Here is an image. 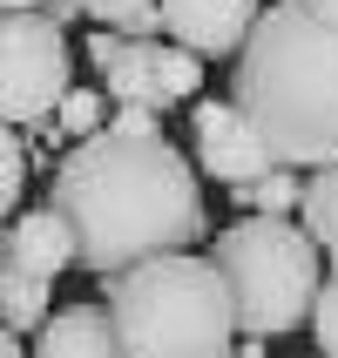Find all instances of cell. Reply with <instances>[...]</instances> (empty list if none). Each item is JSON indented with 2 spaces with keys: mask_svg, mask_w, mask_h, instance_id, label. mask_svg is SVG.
<instances>
[{
  "mask_svg": "<svg viewBox=\"0 0 338 358\" xmlns=\"http://www.w3.org/2000/svg\"><path fill=\"white\" fill-rule=\"evenodd\" d=\"M75 48L68 27L48 14H7L0 20V115L7 129H41L75 88Z\"/></svg>",
  "mask_w": 338,
  "mask_h": 358,
  "instance_id": "5b68a950",
  "label": "cell"
},
{
  "mask_svg": "<svg viewBox=\"0 0 338 358\" xmlns=\"http://www.w3.org/2000/svg\"><path fill=\"white\" fill-rule=\"evenodd\" d=\"M230 203H244L251 217H298L304 176H298V169H271V176H258V182H237Z\"/></svg>",
  "mask_w": 338,
  "mask_h": 358,
  "instance_id": "4fadbf2b",
  "label": "cell"
},
{
  "mask_svg": "<svg viewBox=\"0 0 338 358\" xmlns=\"http://www.w3.org/2000/svg\"><path fill=\"white\" fill-rule=\"evenodd\" d=\"M0 358H34V345H27V338H14V331H7V345H0Z\"/></svg>",
  "mask_w": 338,
  "mask_h": 358,
  "instance_id": "7402d4cb",
  "label": "cell"
},
{
  "mask_svg": "<svg viewBox=\"0 0 338 358\" xmlns=\"http://www.w3.org/2000/svg\"><path fill=\"white\" fill-rule=\"evenodd\" d=\"M41 14H48V20H61V27H68V20H88V7H81V0H48Z\"/></svg>",
  "mask_w": 338,
  "mask_h": 358,
  "instance_id": "ffe728a7",
  "label": "cell"
},
{
  "mask_svg": "<svg viewBox=\"0 0 338 358\" xmlns=\"http://www.w3.org/2000/svg\"><path fill=\"white\" fill-rule=\"evenodd\" d=\"M318 358H325V352H318Z\"/></svg>",
  "mask_w": 338,
  "mask_h": 358,
  "instance_id": "d4e9b609",
  "label": "cell"
},
{
  "mask_svg": "<svg viewBox=\"0 0 338 358\" xmlns=\"http://www.w3.org/2000/svg\"><path fill=\"white\" fill-rule=\"evenodd\" d=\"M101 291L122 324V345L136 358H230L244 338L237 298H230L217 257H197V250L149 257L108 278Z\"/></svg>",
  "mask_w": 338,
  "mask_h": 358,
  "instance_id": "3957f363",
  "label": "cell"
},
{
  "mask_svg": "<svg viewBox=\"0 0 338 358\" xmlns=\"http://www.w3.org/2000/svg\"><path fill=\"white\" fill-rule=\"evenodd\" d=\"M298 223L318 237L325 264L338 271V162H325V169H311L304 176V203H298Z\"/></svg>",
  "mask_w": 338,
  "mask_h": 358,
  "instance_id": "7c38bea8",
  "label": "cell"
},
{
  "mask_svg": "<svg viewBox=\"0 0 338 358\" xmlns=\"http://www.w3.org/2000/svg\"><path fill=\"white\" fill-rule=\"evenodd\" d=\"M190 129H197V169H203V176H217L223 189L284 169V162L271 156V142L251 129V115H244L230 95H223V101H190Z\"/></svg>",
  "mask_w": 338,
  "mask_h": 358,
  "instance_id": "52a82bcc",
  "label": "cell"
},
{
  "mask_svg": "<svg viewBox=\"0 0 338 358\" xmlns=\"http://www.w3.org/2000/svg\"><path fill=\"white\" fill-rule=\"evenodd\" d=\"M55 122H61L68 142H88V136H101V122H115V115H108V101H101L95 88H68V101L55 108Z\"/></svg>",
  "mask_w": 338,
  "mask_h": 358,
  "instance_id": "9a60e30c",
  "label": "cell"
},
{
  "mask_svg": "<svg viewBox=\"0 0 338 358\" xmlns=\"http://www.w3.org/2000/svg\"><path fill=\"white\" fill-rule=\"evenodd\" d=\"M95 27H115L129 41H156L162 34V0H81Z\"/></svg>",
  "mask_w": 338,
  "mask_h": 358,
  "instance_id": "5bb4252c",
  "label": "cell"
},
{
  "mask_svg": "<svg viewBox=\"0 0 338 358\" xmlns=\"http://www.w3.org/2000/svg\"><path fill=\"white\" fill-rule=\"evenodd\" d=\"M210 257H217L223 284L237 298L244 338H284V331L311 324L318 291L332 278L318 237L298 217H244L230 230H217Z\"/></svg>",
  "mask_w": 338,
  "mask_h": 358,
  "instance_id": "277c9868",
  "label": "cell"
},
{
  "mask_svg": "<svg viewBox=\"0 0 338 358\" xmlns=\"http://www.w3.org/2000/svg\"><path fill=\"white\" fill-rule=\"evenodd\" d=\"M108 129H122V136H162V108H136L129 101V108H115Z\"/></svg>",
  "mask_w": 338,
  "mask_h": 358,
  "instance_id": "ac0fdd59",
  "label": "cell"
},
{
  "mask_svg": "<svg viewBox=\"0 0 338 358\" xmlns=\"http://www.w3.org/2000/svg\"><path fill=\"white\" fill-rule=\"evenodd\" d=\"M230 101L284 169L338 162V27H325L304 0H271L237 55Z\"/></svg>",
  "mask_w": 338,
  "mask_h": 358,
  "instance_id": "7a4b0ae2",
  "label": "cell"
},
{
  "mask_svg": "<svg viewBox=\"0 0 338 358\" xmlns=\"http://www.w3.org/2000/svg\"><path fill=\"white\" fill-rule=\"evenodd\" d=\"M68 264H75V230H68V217H61L55 203H41V210H20V217L7 223L0 271H27V278H48V284H55Z\"/></svg>",
  "mask_w": 338,
  "mask_h": 358,
  "instance_id": "9c48e42d",
  "label": "cell"
},
{
  "mask_svg": "<svg viewBox=\"0 0 338 358\" xmlns=\"http://www.w3.org/2000/svg\"><path fill=\"white\" fill-rule=\"evenodd\" d=\"M0 311H7V331L14 338H34L41 324L55 318V284L27 278V271H0Z\"/></svg>",
  "mask_w": 338,
  "mask_h": 358,
  "instance_id": "8fae6325",
  "label": "cell"
},
{
  "mask_svg": "<svg viewBox=\"0 0 338 358\" xmlns=\"http://www.w3.org/2000/svg\"><path fill=\"white\" fill-rule=\"evenodd\" d=\"M304 7H311V14H318L325 27H338V0H304Z\"/></svg>",
  "mask_w": 338,
  "mask_h": 358,
  "instance_id": "44dd1931",
  "label": "cell"
},
{
  "mask_svg": "<svg viewBox=\"0 0 338 358\" xmlns=\"http://www.w3.org/2000/svg\"><path fill=\"white\" fill-rule=\"evenodd\" d=\"M258 20H264V0H162V34L203 61H223V55L237 61L244 41L258 34Z\"/></svg>",
  "mask_w": 338,
  "mask_h": 358,
  "instance_id": "ba28073f",
  "label": "cell"
},
{
  "mask_svg": "<svg viewBox=\"0 0 338 358\" xmlns=\"http://www.w3.org/2000/svg\"><path fill=\"white\" fill-rule=\"evenodd\" d=\"M0 7H7V14H41L48 0H0Z\"/></svg>",
  "mask_w": 338,
  "mask_h": 358,
  "instance_id": "603a6c76",
  "label": "cell"
},
{
  "mask_svg": "<svg viewBox=\"0 0 338 358\" xmlns=\"http://www.w3.org/2000/svg\"><path fill=\"white\" fill-rule=\"evenodd\" d=\"M122 48H129V34H115V27H95V34H88V61H95L101 75L122 61Z\"/></svg>",
  "mask_w": 338,
  "mask_h": 358,
  "instance_id": "d6986e66",
  "label": "cell"
},
{
  "mask_svg": "<svg viewBox=\"0 0 338 358\" xmlns=\"http://www.w3.org/2000/svg\"><path fill=\"white\" fill-rule=\"evenodd\" d=\"M311 338H318V352H325V358H338V271L325 278V291H318V311H311Z\"/></svg>",
  "mask_w": 338,
  "mask_h": 358,
  "instance_id": "e0dca14e",
  "label": "cell"
},
{
  "mask_svg": "<svg viewBox=\"0 0 338 358\" xmlns=\"http://www.w3.org/2000/svg\"><path fill=\"white\" fill-rule=\"evenodd\" d=\"M108 101L115 108H183V101H203V55H190V48H176L169 34L156 41H129L122 48V61L108 68Z\"/></svg>",
  "mask_w": 338,
  "mask_h": 358,
  "instance_id": "8992f818",
  "label": "cell"
},
{
  "mask_svg": "<svg viewBox=\"0 0 338 358\" xmlns=\"http://www.w3.org/2000/svg\"><path fill=\"white\" fill-rule=\"evenodd\" d=\"M68 230H75V264L95 284L122 278L149 257L190 250L210 237V210H203V182L197 162L162 136H101L75 142L55 169L48 189Z\"/></svg>",
  "mask_w": 338,
  "mask_h": 358,
  "instance_id": "6da1fadb",
  "label": "cell"
},
{
  "mask_svg": "<svg viewBox=\"0 0 338 358\" xmlns=\"http://www.w3.org/2000/svg\"><path fill=\"white\" fill-rule=\"evenodd\" d=\"M27 129H0V210L20 217V189H27Z\"/></svg>",
  "mask_w": 338,
  "mask_h": 358,
  "instance_id": "2e32d148",
  "label": "cell"
},
{
  "mask_svg": "<svg viewBox=\"0 0 338 358\" xmlns=\"http://www.w3.org/2000/svg\"><path fill=\"white\" fill-rule=\"evenodd\" d=\"M237 358H271V352H264V338H237Z\"/></svg>",
  "mask_w": 338,
  "mask_h": 358,
  "instance_id": "cb8c5ba5",
  "label": "cell"
},
{
  "mask_svg": "<svg viewBox=\"0 0 338 358\" xmlns=\"http://www.w3.org/2000/svg\"><path fill=\"white\" fill-rule=\"evenodd\" d=\"M34 358H136L108 304H61L34 331Z\"/></svg>",
  "mask_w": 338,
  "mask_h": 358,
  "instance_id": "30bf717a",
  "label": "cell"
}]
</instances>
